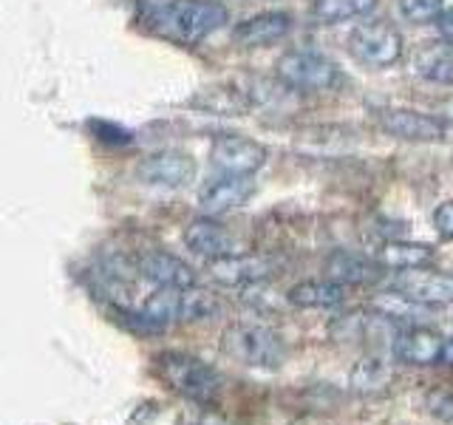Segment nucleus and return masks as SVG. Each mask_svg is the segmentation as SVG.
I'll return each mask as SVG.
<instances>
[{"label": "nucleus", "mask_w": 453, "mask_h": 425, "mask_svg": "<svg viewBox=\"0 0 453 425\" xmlns=\"http://www.w3.org/2000/svg\"><path fill=\"white\" fill-rule=\"evenodd\" d=\"M148 20L159 35L184 46H196L219 32L230 20V12L219 0H165L148 12Z\"/></svg>", "instance_id": "f257e3e1"}, {"label": "nucleus", "mask_w": 453, "mask_h": 425, "mask_svg": "<svg viewBox=\"0 0 453 425\" xmlns=\"http://www.w3.org/2000/svg\"><path fill=\"white\" fill-rule=\"evenodd\" d=\"M278 80L297 91H329L340 82V68L320 51L295 49L275 63Z\"/></svg>", "instance_id": "39448f33"}, {"label": "nucleus", "mask_w": 453, "mask_h": 425, "mask_svg": "<svg viewBox=\"0 0 453 425\" xmlns=\"http://www.w3.org/2000/svg\"><path fill=\"white\" fill-rule=\"evenodd\" d=\"M349 51L354 60L368 68H388L394 63H400L403 57V35L388 20L368 18L351 28Z\"/></svg>", "instance_id": "20e7f679"}, {"label": "nucleus", "mask_w": 453, "mask_h": 425, "mask_svg": "<svg viewBox=\"0 0 453 425\" xmlns=\"http://www.w3.org/2000/svg\"><path fill=\"white\" fill-rule=\"evenodd\" d=\"M448 337L428 326H408L394 335V358L405 366H442Z\"/></svg>", "instance_id": "1a4fd4ad"}, {"label": "nucleus", "mask_w": 453, "mask_h": 425, "mask_svg": "<svg viewBox=\"0 0 453 425\" xmlns=\"http://www.w3.org/2000/svg\"><path fill=\"white\" fill-rule=\"evenodd\" d=\"M210 278L221 283V287H252L273 275V261L264 255H250V252H233L212 259L207 264Z\"/></svg>", "instance_id": "9d476101"}, {"label": "nucleus", "mask_w": 453, "mask_h": 425, "mask_svg": "<svg viewBox=\"0 0 453 425\" xmlns=\"http://www.w3.org/2000/svg\"><path fill=\"white\" fill-rule=\"evenodd\" d=\"M414 71L422 80L453 85V42L439 37L419 46V51L414 54Z\"/></svg>", "instance_id": "dca6fc26"}, {"label": "nucleus", "mask_w": 453, "mask_h": 425, "mask_svg": "<svg viewBox=\"0 0 453 425\" xmlns=\"http://www.w3.org/2000/svg\"><path fill=\"white\" fill-rule=\"evenodd\" d=\"M434 23H436V28H439V37L453 42V6H450V9H442V14H439V18H436Z\"/></svg>", "instance_id": "cd10ccee"}, {"label": "nucleus", "mask_w": 453, "mask_h": 425, "mask_svg": "<svg viewBox=\"0 0 453 425\" xmlns=\"http://www.w3.org/2000/svg\"><path fill=\"white\" fill-rule=\"evenodd\" d=\"M442 9H445V0H400L403 20L414 23V26L436 20L439 14H442Z\"/></svg>", "instance_id": "5701e85b"}, {"label": "nucleus", "mask_w": 453, "mask_h": 425, "mask_svg": "<svg viewBox=\"0 0 453 425\" xmlns=\"http://www.w3.org/2000/svg\"><path fill=\"white\" fill-rule=\"evenodd\" d=\"M91 131L96 134L99 142H108V145H131V131H125L117 122H105V120H94Z\"/></svg>", "instance_id": "b1692460"}, {"label": "nucleus", "mask_w": 453, "mask_h": 425, "mask_svg": "<svg viewBox=\"0 0 453 425\" xmlns=\"http://www.w3.org/2000/svg\"><path fill=\"white\" fill-rule=\"evenodd\" d=\"M439 113H442L445 122H453V97H448L442 105H439Z\"/></svg>", "instance_id": "c85d7f7f"}, {"label": "nucleus", "mask_w": 453, "mask_h": 425, "mask_svg": "<svg viewBox=\"0 0 453 425\" xmlns=\"http://www.w3.org/2000/svg\"><path fill=\"white\" fill-rule=\"evenodd\" d=\"M119 321L125 326H131V329L139 332V335H159V332L167 329V326H162V323H156L153 318H148L145 312H122Z\"/></svg>", "instance_id": "a878e982"}, {"label": "nucleus", "mask_w": 453, "mask_h": 425, "mask_svg": "<svg viewBox=\"0 0 453 425\" xmlns=\"http://www.w3.org/2000/svg\"><path fill=\"white\" fill-rule=\"evenodd\" d=\"M289 32H292V14L273 9V12H258V14H252V18L241 20L233 28V40L244 49H264L283 40Z\"/></svg>", "instance_id": "ddd939ff"}, {"label": "nucleus", "mask_w": 453, "mask_h": 425, "mask_svg": "<svg viewBox=\"0 0 453 425\" xmlns=\"http://www.w3.org/2000/svg\"><path fill=\"white\" fill-rule=\"evenodd\" d=\"M221 349L250 368H278L287 360V346L278 332L261 323H233L221 337Z\"/></svg>", "instance_id": "f03ea898"}, {"label": "nucleus", "mask_w": 453, "mask_h": 425, "mask_svg": "<svg viewBox=\"0 0 453 425\" xmlns=\"http://www.w3.org/2000/svg\"><path fill=\"white\" fill-rule=\"evenodd\" d=\"M434 227H436L439 238H445V241L453 238V198L434 210Z\"/></svg>", "instance_id": "bb28decb"}, {"label": "nucleus", "mask_w": 453, "mask_h": 425, "mask_svg": "<svg viewBox=\"0 0 453 425\" xmlns=\"http://www.w3.org/2000/svg\"><path fill=\"white\" fill-rule=\"evenodd\" d=\"M391 290L400 292L403 298L422 306H442L453 304V275L448 273H436L428 267H417V269H403L396 273L391 281Z\"/></svg>", "instance_id": "423d86ee"}, {"label": "nucleus", "mask_w": 453, "mask_h": 425, "mask_svg": "<svg viewBox=\"0 0 453 425\" xmlns=\"http://www.w3.org/2000/svg\"><path fill=\"white\" fill-rule=\"evenodd\" d=\"M377 122L388 136L405 142H442L448 136V122L442 117L411 108H380Z\"/></svg>", "instance_id": "0eeeda50"}, {"label": "nucleus", "mask_w": 453, "mask_h": 425, "mask_svg": "<svg viewBox=\"0 0 453 425\" xmlns=\"http://www.w3.org/2000/svg\"><path fill=\"white\" fill-rule=\"evenodd\" d=\"M374 261L382 269L403 273V269L428 267L434 261V250L428 244H417V241H386V244L377 250Z\"/></svg>", "instance_id": "6ab92c4d"}, {"label": "nucleus", "mask_w": 453, "mask_h": 425, "mask_svg": "<svg viewBox=\"0 0 453 425\" xmlns=\"http://www.w3.org/2000/svg\"><path fill=\"white\" fill-rule=\"evenodd\" d=\"M287 301L297 309H332L346 301V287L337 281H301L287 292Z\"/></svg>", "instance_id": "f3484780"}, {"label": "nucleus", "mask_w": 453, "mask_h": 425, "mask_svg": "<svg viewBox=\"0 0 453 425\" xmlns=\"http://www.w3.org/2000/svg\"><path fill=\"white\" fill-rule=\"evenodd\" d=\"M167 386L196 403H212L221 391V377L210 363L184 352H165L156 358Z\"/></svg>", "instance_id": "7ed1b4c3"}, {"label": "nucleus", "mask_w": 453, "mask_h": 425, "mask_svg": "<svg viewBox=\"0 0 453 425\" xmlns=\"http://www.w3.org/2000/svg\"><path fill=\"white\" fill-rule=\"evenodd\" d=\"M380 264L377 261H368L363 255H354V252H334L329 261H326V275L329 281L337 283H354V287H363V283H374L380 281Z\"/></svg>", "instance_id": "a211bd4d"}, {"label": "nucleus", "mask_w": 453, "mask_h": 425, "mask_svg": "<svg viewBox=\"0 0 453 425\" xmlns=\"http://www.w3.org/2000/svg\"><path fill=\"white\" fill-rule=\"evenodd\" d=\"M184 244H188L196 255H204V259H210V261L235 252L233 233L210 216L196 219L188 224V230H184Z\"/></svg>", "instance_id": "2eb2a0df"}, {"label": "nucleus", "mask_w": 453, "mask_h": 425, "mask_svg": "<svg viewBox=\"0 0 453 425\" xmlns=\"http://www.w3.org/2000/svg\"><path fill=\"white\" fill-rule=\"evenodd\" d=\"M391 380H394V368L386 363V360H380V358H365L360 360L357 366L351 368V375H349V382H351V391H357V394H382L388 386H391Z\"/></svg>", "instance_id": "aec40b11"}, {"label": "nucleus", "mask_w": 453, "mask_h": 425, "mask_svg": "<svg viewBox=\"0 0 453 425\" xmlns=\"http://www.w3.org/2000/svg\"><path fill=\"white\" fill-rule=\"evenodd\" d=\"M374 6L377 0H309V9L320 23H343L363 18Z\"/></svg>", "instance_id": "412c9836"}, {"label": "nucleus", "mask_w": 453, "mask_h": 425, "mask_svg": "<svg viewBox=\"0 0 453 425\" xmlns=\"http://www.w3.org/2000/svg\"><path fill=\"white\" fill-rule=\"evenodd\" d=\"M221 312L219 298L202 287H184L179 290V321H207Z\"/></svg>", "instance_id": "4be33fe9"}, {"label": "nucleus", "mask_w": 453, "mask_h": 425, "mask_svg": "<svg viewBox=\"0 0 453 425\" xmlns=\"http://www.w3.org/2000/svg\"><path fill=\"white\" fill-rule=\"evenodd\" d=\"M210 159L221 170V174L252 176L255 170L264 167L266 148L255 139L238 136V134H224V136H216V142H212Z\"/></svg>", "instance_id": "6e6552de"}, {"label": "nucleus", "mask_w": 453, "mask_h": 425, "mask_svg": "<svg viewBox=\"0 0 453 425\" xmlns=\"http://www.w3.org/2000/svg\"><path fill=\"white\" fill-rule=\"evenodd\" d=\"M252 193H255L252 176L221 174L219 179H210L204 188L198 190V207H202L207 216H224V212L247 205Z\"/></svg>", "instance_id": "f8f14e48"}, {"label": "nucleus", "mask_w": 453, "mask_h": 425, "mask_svg": "<svg viewBox=\"0 0 453 425\" xmlns=\"http://www.w3.org/2000/svg\"><path fill=\"white\" fill-rule=\"evenodd\" d=\"M136 174L153 188H184L196 176V162L181 151H156L142 159Z\"/></svg>", "instance_id": "9b49d317"}, {"label": "nucleus", "mask_w": 453, "mask_h": 425, "mask_svg": "<svg viewBox=\"0 0 453 425\" xmlns=\"http://www.w3.org/2000/svg\"><path fill=\"white\" fill-rule=\"evenodd\" d=\"M139 273H142V278L156 283V287H167V290H184V287H193L196 283L193 267L165 250H150L142 255Z\"/></svg>", "instance_id": "4468645a"}, {"label": "nucleus", "mask_w": 453, "mask_h": 425, "mask_svg": "<svg viewBox=\"0 0 453 425\" xmlns=\"http://www.w3.org/2000/svg\"><path fill=\"white\" fill-rule=\"evenodd\" d=\"M428 411L439 420H453V389L439 386L428 394Z\"/></svg>", "instance_id": "393cba45"}]
</instances>
